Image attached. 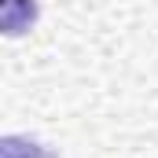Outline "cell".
<instances>
[{"mask_svg":"<svg viewBox=\"0 0 158 158\" xmlns=\"http://www.w3.org/2000/svg\"><path fill=\"white\" fill-rule=\"evenodd\" d=\"M37 15H40L37 0H0V30H4L7 37L26 33V30L37 22Z\"/></svg>","mask_w":158,"mask_h":158,"instance_id":"6da1fadb","label":"cell"},{"mask_svg":"<svg viewBox=\"0 0 158 158\" xmlns=\"http://www.w3.org/2000/svg\"><path fill=\"white\" fill-rule=\"evenodd\" d=\"M0 158H52L37 140H26V136H4L0 140Z\"/></svg>","mask_w":158,"mask_h":158,"instance_id":"7a4b0ae2","label":"cell"}]
</instances>
